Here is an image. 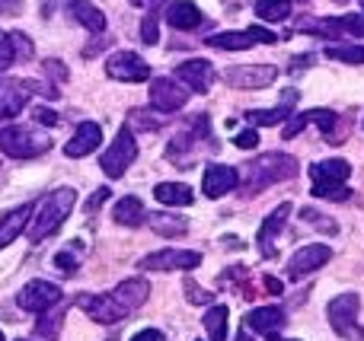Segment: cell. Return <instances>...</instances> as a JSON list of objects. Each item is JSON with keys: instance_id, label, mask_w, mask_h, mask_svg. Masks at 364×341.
<instances>
[{"instance_id": "obj_1", "label": "cell", "mask_w": 364, "mask_h": 341, "mask_svg": "<svg viewBox=\"0 0 364 341\" xmlns=\"http://www.w3.org/2000/svg\"><path fill=\"white\" fill-rule=\"evenodd\" d=\"M297 172H301V166H297V160L291 157V153L272 150V153H265V157L250 160V163L240 169V179H243L240 195H243V198H256L259 191L272 189V185L297 179Z\"/></svg>"}, {"instance_id": "obj_2", "label": "cell", "mask_w": 364, "mask_h": 341, "mask_svg": "<svg viewBox=\"0 0 364 341\" xmlns=\"http://www.w3.org/2000/svg\"><path fill=\"white\" fill-rule=\"evenodd\" d=\"M74 204H77V191L68 189V185L55 189L51 195H45L42 201L36 204V211H32V217H29V227H26L29 242H42V240H48L51 233H58L61 223L70 217Z\"/></svg>"}, {"instance_id": "obj_3", "label": "cell", "mask_w": 364, "mask_h": 341, "mask_svg": "<svg viewBox=\"0 0 364 341\" xmlns=\"http://www.w3.org/2000/svg\"><path fill=\"white\" fill-rule=\"evenodd\" d=\"M214 138H211V121L208 115H198L186 131H179L176 138L166 144V160H170L176 169H192L198 150H214Z\"/></svg>"}, {"instance_id": "obj_4", "label": "cell", "mask_w": 364, "mask_h": 341, "mask_svg": "<svg viewBox=\"0 0 364 341\" xmlns=\"http://www.w3.org/2000/svg\"><path fill=\"white\" fill-rule=\"evenodd\" d=\"M51 150V138L45 131L26 125H6L0 128V153L13 160H36Z\"/></svg>"}, {"instance_id": "obj_5", "label": "cell", "mask_w": 364, "mask_h": 341, "mask_svg": "<svg viewBox=\"0 0 364 341\" xmlns=\"http://www.w3.org/2000/svg\"><path fill=\"white\" fill-rule=\"evenodd\" d=\"M358 310H361V297L358 294H339V297L329 300L326 316L329 325L339 338L346 341H364V325H358Z\"/></svg>"}, {"instance_id": "obj_6", "label": "cell", "mask_w": 364, "mask_h": 341, "mask_svg": "<svg viewBox=\"0 0 364 341\" xmlns=\"http://www.w3.org/2000/svg\"><path fill=\"white\" fill-rule=\"evenodd\" d=\"M297 32H314L320 38H346V35H364V13H348V16H301L294 19Z\"/></svg>"}, {"instance_id": "obj_7", "label": "cell", "mask_w": 364, "mask_h": 341, "mask_svg": "<svg viewBox=\"0 0 364 341\" xmlns=\"http://www.w3.org/2000/svg\"><path fill=\"white\" fill-rule=\"evenodd\" d=\"M36 93H45L48 99H55L58 89L51 83H38V80H4L0 83V118L19 115Z\"/></svg>"}, {"instance_id": "obj_8", "label": "cell", "mask_w": 364, "mask_h": 341, "mask_svg": "<svg viewBox=\"0 0 364 341\" xmlns=\"http://www.w3.org/2000/svg\"><path fill=\"white\" fill-rule=\"evenodd\" d=\"M138 160V138H134V128L132 125H122L119 134H115L112 147L102 153L100 166L109 179H122L128 172V166Z\"/></svg>"}, {"instance_id": "obj_9", "label": "cell", "mask_w": 364, "mask_h": 341, "mask_svg": "<svg viewBox=\"0 0 364 341\" xmlns=\"http://www.w3.org/2000/svg\"><path fill=\"white\" fill-rule=\"evenodd\" d=\"M205 255L195 249H160L138 262L141 272H195Z\"/></svg>"}, {"instance_id": "obj_10", "label": "cell", "mask_w": 364, "mask_h": 341, "mask_svg": "<svg viewBox=\"0 0 364 341\" xmlns=\"http://www.w3.org/2000/svg\"><path fill=\"white\" fill-rule=\"evenodd\" d=\"M278 77L275 64H237V67L220 70V80L233 89H265Z\"/></svg>"}, {"instance_id": "obj_11", "label": "cell", "mask_w": 364, "mask_h": 341, "mask_svg": "<svg viewBox=\"0 0 364 341\" xmlns=\"http://www.w3.org/2000/svg\"><path fill=\"white\" fill-rule=\"evenodd\" d=\"M188 96H192V89L182 80H176V77H157V80L151 83V108L160 115L179 112L188 102Z\"/></svg>"}, {"instance_id": "obj_12", "label": "cell", "mask_w": 364, "mask_h": 341, "mask_svg": "<svg viewBox=\"0 0 364 341\" xmlns=\"http://www.w3.org/2000/svg\"><path fill=\"white\" fill-rule=\"evenodd\" d=\"M77 306H80V310L100 325H115V323H122V319L132 316V313L125 310V303L115 297V291L93 294V297H77Z\"/></svg>"}, {"instance_id": "obj_13", "label": "cell", "mask_w": 364, "mask_h": 341, "mask_svg": "<svg viewBox=\"0 0 364 341\" xmlns=\"http://www.w3.org/2000/svg\"><path fill=\"white\" fill-rule=\"evenodd\" d=\"M106 74L119 83H144L151 80V64L141 61L134 51H115L106 57Z\"/></svg>"}, {"instance_id": "obj_14", "label": "cell", "mask_w": 364, "mask_h": 341, "mask_svg": "<svg viewBox=\"0 0 364 341\" xmlns=\"http://www.w3.org/2000/svg\"><path fill=\"white\" fill-rule=\"evenodd\" d=\"M58 303H61V287L51 284V281H29L16 294V306L26 313H45Z\"/></svg>"}, {"instance_id": "obj_15", "label": "cell", "mask_w": 364, "mask_h": 341, "mask_svg": "<svg viewBox=\"0 0 364 341\" xmlns=\"http://www.w3.org/2000/svg\"><path fill=\"white\" fill-rule=\"evenodd\" d=\"M329 259H333V249H329L326 242H310V246L297 249V252L288 259V278L291 281L307 278V274L320 272Z\"/></svg>"}, {"instance_id": "obj_16", "label": "cell", "mask_w": 364, "mask_h": 341, "mask_svg": "<svg viewBox=\"0 0 364 341\" xmlns=\"http://www.w3.org/2000/svg\"><path fill=\"white\" fill-rule=\"evenodd\" d=\"M214 77H218V70H214V64L205 61V57H192V61H186L176 67V80H182L198 96H205L208 89L214 86Z\"/></svg>"}, {"instance_id": "obj_17", "label": "cell", "mask_w": 364, "mask_h": 341, "mask_svg": "<svg viewBox=\"0 0 364 341\" xmlns=\"http://www.w3.org/2000/svg\"><path fill=\"white\" fill-rule=\"evenodd\" d=\"M201 189H205V195L211 198V201H218V198L230 195L233 189H240V169H233V166H224V163L208 166L205 179H201Z\"/></svg>"}, {"instance_id": "obj_18", "label": "cell", "mask_w": 364, "mask_h": 341, "mask_svg": "<svg viewBox=\"0 0 364 341\" xmlns=\"http://www.w3.org/2000/svg\"><path fill=\"white\" fill-rule=\"evenodd\" d=\"M291 211H294V204H278L275 211H272L269 214V220L262 223V227H259V252H262V259H275V240H278V233H282L284 230V223H288V217H291Z\"/></svg>"}, {"instance_id": "obj_19", "label": "cell", "mask_w": 364, "mask_h": 341, "mask_svg": "<svg viewBox=\"0 0 364 341\" xmlns=\"http://www.w3.org/2000/svg\"><path fill=\"white\" fill-rule=\"evenodd\" d=\"M100 144H102V128L96 121H83V125H77L74 138L64 144V153L70 160H80V157H90Z\"/></svg>"}, {"instance_id": "obj_20", "label": "cell", "mask_w": 364, "mask_h": 341, "mask_svg": "<svg viewBox=\"0 0 364 341\" xmlns=\"http://www.w3.org/2000/svg\"><path fill=\"white\" fill-rule=\"evenodd\" d=\"M32 211H36V204L26 201V204H19V208L6 211V214L0 217V249H6L13 240H16V236H23V233H26Z\"/></svg>"}, {"instance_id": "obj_21", "label": "cell", "mask_w": 364, "mask_h": 341, "mask_svg": "<svg viewBox=\"0 0 364 341\" xmlns=\"http://www.w3.org/2000/svg\"><path fill=\"white\" fill-rule=\"evenodd\" d=\"M307 121H310V125L320 128L323 138H326V144L339 147L342 140H346L348 125L339 118V112H333V108H310V112H307Z\"/></svg>"}, {"instance_id": "obj_22", "label": "cell", "mask_w": 364, "mask_h": 341, "mask_svg": "<svg viewBox=\"0 0 364 341\" xmlns=\"http://www.w3.org/2000/svg\"><path fill=\"white\" fill-rule=\"evenodd\" d=\"M297 89H288V93L282 96V102H278L275 108H252V112H246L243 118L250 121V125H259V128H265V125H278V121H284L288 115H294V106H297Z\"/></svg>"}, {"instance_id": "obj_23", "label": "cell", "mask_w": 364, "mask_h": 341, "mask_svg": "<svg viewBox=\"0 0 364 341\" xmlns=\"http://www.w3.org/2000/svg\"><path fill=\"white\" fill-rule=\"evenodd\" d=\"M352 176V163L348 160H316L314 166H310V179H314V185H346V179Z\"/></svg>"}, {"instance_id": "obj_24", "label": "cell", "mask_w": 364, "mask_h": 341, "mask_svg": "<svg viewBox=\"0 0 364 341\" xmlns=\"http://www.w3.org/2000/svg\"><path fill=\"white\" fill-rule=\"evenodd\" d=\"M164 19H166V26H173V29L192 32L195 26H201V10L192 4V0H170V4L164 6Z\"/></svg>"}, {"instance_id": "obj_25", "label": "cell", "mask_w": 364, "mask_h": 341, "mask_svg": "<svg viewBox=\"0 0 364 341\" xmlns=\"http://www.w3.org/2000/svg\"><path fill=\"white\" fill-rule=\"evenodd\" d=\"M284 323H288V316H284L282 306H259V310H252L250 316H246V325H250L252 332H262V335L282 332Z\"/></svg>"}, {"instance_id": "obj_26", "label": "cell", "mask_w": 364, "mask_h": 341, "mask_svg": "<svg viewBox=\"0 0 364 341\" xmlns=\"http://www.w3.org/2000/svg\"><path fill=\"white\" fill-rule=\"evenodd\" d=\"M112 220L122 223V227H141V223L147 220V211H144V201L134 195L128 198H119L112 208Z\"/></svg>"}, {"instance_id": "obj_27", "label": "cell", "mask_w": 364, "mask_h": 341, "mask_svg": "<svg viewBox=\"0 0 364 341\" xmlns=\"http://www.w3.org/2000/svg\"><path fill=\"white\" fill-rule=\"evenodd\" d=\"M70 13H74V19L83 26V29L96 32V35L106 32V13H102L93 0H70Z\"/></svg>"}, {"instance_id": "obj_28", "label": "cell", "mask_w": 364, "mask_h": 341, "mask_svg": "<svg viewBox=\"0 0 364 341\" xmlns=\"http://www.w3.org/2000/svg\"><path fill=\"white\" fill-rule=\"evenodd\" d=\"M154 198H157L160 204H166V208H186V204H192L195 195L186 182H160L157 189H154Z\"/></svg>"}, {"instance_id": "obj_29", "label": "cell", "mask_w": 364, "mask_h": 341, "mask_svg": "<svg viewBox=\"0 0 364 341\" xmlns=\"http://www.w3.org/2000/svg\"><path fill=\"white\" fill-rule=\"evenodd\" d=\"M227 316H230V310H227L224 303L211 306V310L201 316V325H205V332H208V338L211 341H224L227 338Z\"/></svg>"}, {"instance_id": "obj_30", "label": "cell", "mask_w": 364, "mask_h": 341, "mask_svg": "<svg viewBox=\"0 0 364 341\" xmlns=\"http://www.w3.org/2000/svg\"><path fill=\"white\" fill-rule=\"evenodd\" d=\"M61 325H64V310H61V306H51V310H45V316H38L36 335L42 341H58V335H61Z\"/></svg>"}, {"instance_id": "obj_31", "label": "cell", "mask_w": 364, "mask_h": 341, "mask_svg": "<svg viewBox=\"0 0 364 341\" xmlns=\"http://www.w3.org/2000/svg\"><path fill=\"white\" fill-rule=\"evenodd\" d=\"M147 223L154 227V233L166 236V240H170V236H182L188 230V223L182 220V217H173V214H151L147 217Z\"/></svg>"}, {"instance_id": "obj_32", "label": "cell", "mask_w": 364, "mask_h": 341, "mask_svg": "<svg viewBox=\"0 0 364 341\" xmlns=\"http://www.w3.org/2000/svg\"><path fill=\"white\" fill-rule=\"evenodd\" d=\"M208 45L220 51H246V48H252V38L246 32H218V35L208 38Z\"/></svg>"}, {"instance_id": "obj_33", "label": "cell", "mask_w": 364, "mask_h": 341, "mask_svg": "<svg viewBox=\"0 0 364 341\" xmlns=\"http://www.w3.org/2000/svg\"><path fill=\"white\" fill-rule=\"evenodd\" d=\"M291 13V0H259L256 4V16L265 23H282Z\"/></svg>"}, {"instance_id": "obj_34", "label": "cell", "mask_w": 364, "mask_h": 341, "mask_svg": "<svg viewBox=\"0 0 364 341\" xmlns=\"http://www.w3.org/2000/svg\"><path fill=\"white\" fill-rule=\"evenodd\" d=\"M80 252H83V246H80V242H74V246L61 249V252L55 255V268L64 274V278L77 274V268H80Z\"/></svg>"}, {"instance_id": "obj_35", "label": "cell", "mask_w": 364, "mask_h": 341, "mask_svg": "<svg viewBox=\"0 0 364 341\" xmlns=\"http://www.w3.org/2000/svg\"><path fill=\"white\" fill-rule=\"evenodd\" d=\"M326 57L342 64H364V45H329Z\"/></svg>"}, {"instance_id": "obj_36", "label": "cell", "mask_w": 364, "mask_h": 341, "mask_svg": "<svg viewBox=\"0 0 364 341\" xmlns=\"http://www.w3.org/2000/svg\"><path fill=\"white\" fill-rule=\"evenodd\" d=\"M10 48H13V57H16V64L32 61V51H36L26 32H10Z\"/></svg>"}, {"instance_id": "obj_37", "label": "cell", "mask_w": 364, "mask_h": 341, "mask_svg": "<svg viewBox=\"0 0 364 341\" xmlns=\"http://www.w3.org/2000/svg\"><path fill=\"white\" fill-rule=\"evenodd\" d=\"M182 291H186V300H188V303H198V306H211V303H214V294L205 291L201 284H195L192 278H186Z\"/></svg>"}, {"instance_id": "obj_38", "label": "cell", "mask_w": 364, "mask_h": 341, "mask_svg": "<svg viewBox=\"0 0 364 341\" xmlns=\"http://www.w3.org/2000/svg\"><path fill=\"white\" fill-rule=\"evenodd\" d=\"M301 217H304V223H310V227L323 230V233H326V236H333L336 230H339V227H336V220H329V217H323L320 211H314V208H304V211H301Z\"/></svg>"}, {"instance_id": "obj_39", "label": "cell", "mask_w": 364, "mask_h": 341, "mask_svg": "<svg viewBox=\"0 0 364 341\" xmlns=\"http://www.w3.org/2000/svg\"><path fill=\"white\" fill-rule=\"evenodd\" d=\"M314 198H323V201H348L352 198V191L346 189V185H314Z\"/></svg>"}, {"instance_id": "obj_40", "label": "cell", "mask_w": 364, "mask_h": 341, "mask_svg": "<svg viewBox=\"0 0 364 341\" xmlns=\"http://www.w3.org/2000/svg\"><path fill=\"white\" fill-rule=\"evenodd\" d=\"M125 125L141 128V131H157V128H160V118H151V115H147V108H132V112H128V121H125Z\"/></svg>"}, {"instance_id": "obj_41", "label": "cell", "mask_w": 364, "mask_h": 341, "mask_svg": "<svg viewBox=\"0 0 364 341\" xmlns=\"http://www.w3.org/2000/svg\"><path fill=\"white\" fill-rule=\"evenodd\" d=\"M141 42H144V45H157V42H160L157 13H147V16L141 19Z\"/></svg>"}, {"instance_id": "obj_42", "label": "cell", "mask_w": 364, "mask_h": 341, "mask_svg": "<svg viewBox=\"0 0 364 341\" xmlns=\"http://www.w3.org/2000/svg\"><path fill=\"white\" fill-rule=\"evenodd\" d=\"M307 125H310V121H307V112L294 115V118H291L288 125H284V134H282V138H284V140H294V138H301V131H304V128H307Z\"/></svg>"}, {"instance_id": "obj_43", "label": "cell", "mask_w": 364, "mask_h": 341, "mask_svg": "<svg viewBox=\"0 0 364 341\" xmlns=\"http://www.w3.org/2000/svg\"><path fill=\"white\" fill-rule=\"evenodd\" d=\"M10 64H16V57H13V48H10V32L0 29V74H4Z\"/></svg>"}, {"instance_id": "obj_44", "label": "cell", "mask_w": 364, "mask_h": 341, "mask_svg": "<svg viewBox=\"0 0 364 341\" xmlns=\"http://www.w3.org/2000/svg\"><path fill=\"white\" fill-rule=\"evenodd\" d=\"M246 35L252 38V45H275L278 42V35L272 29H262V26H250L246 29Z\"/></svg>"}, {"instance_id": "obj_45", "label": "cell", "mask_w": 364, "mask_h": 341, "mask_svg": "<svg viewBox=\"0 0 364 341\" xmlns=\"http://www.w3.org/2000/svg\"><path fill=\"white\" fill-rule=\"evenodd\" d=\"M233 144H237L240 150H256V147H259V134L252 131V128H246V131H237Z\"/></svg>"}, {"instance_id": "obj_46", "label": "cell", "mask_w": 364, "mask_h": 341, "mask_svg": "<svg viewBox=\"0 0 364 341\" xmlns=\"http://www.w3.org/2000/svg\"><path fill=\"white\" fill-rule=\"evenodd\" d=\"M42 67H45V70H48V74H51V77H55V80H58V83H64V80H68V77H70V70H68V67H64V64H58V61H55V57H48V61H45V64H42Z\"/></svg>"}, {"instance_id": "obj_47", "label": "cell", "mask_w": 364, "mask_h": 341, "mask_svg": "<svg viewBox=\"0 0 364 341\" xmlns=\"http://www.w3.org/2000/svg\"><path fill=\"white\" fill-rule=\"evenodd\" d=\"M26 10V0H0V16H19Z\"/></svg>"}, {"instance_id": "obj_48", "label": "cell", "mask_w": 364, "mask_h": 341, "mask_svg": "<svg viewBox=\"0 0 364 341\" xmlns=\"http://www.w3.org/2000/svg\"><path fill=\"white\" fill-rule=\"evenodd\" d=\"M32 115H36V121H42V125H48V128H55L58 121H61L55 112H51V108H45V106H36V112H32Z\"/></svg>"}, {"instance_id": "obj_49", "label": "cell", "mask_w": 364, "mask_h": 341, "mask_svg": "<svg viewBox=\"0 0 364 341\" xmlns=\"http://www.w3.org/2000/svg\"><path fill=\"white\" fill-rule=\"evenodd\" d=\"M132 341H166V335H164L160 329H141Z\"/></svg>"}, {"instance_id": "obj_50", "label": "cell", "mask_w": 364, "mask_h": 341, "mask_svg": "<svg viewBox=\"0 0 364 341\" xmlns=\"http://www.w3.org/2000/svg\"><path fill=\"white\" fill-rule=\"evenodd\" d=\"M106 198H109V189H100V191H96V195L90 198V201H87V214H93V211L100 208V204L106 201Z\"/></svg>"}, {"instance_id": "obj_51", "label": "cell", "mask_w": 364, "mask_h": 341, "mask_svg": "<svg viewBox=\"0 0 364 341\" xmlns=\"http://www.w3.org/2000/svg\"><path fill=\"white\" fill-rule=\"evenodd\" d=\"M262 287H265L269 294H275V297L282 294V281H278V278H265V281H262Z\"/></svg>"}, {"instance_id": "obj_52", "label": "cell", "mask_w": 364, "mask_h": 341, "mask_svg": "<svg viewBox=\"0 0 364 341\" xmlns=\"http://www.w3.org/2000/svg\"><path fill=\"white\" fill-rule=\"evenodd\" d=\"M106 42H109V38H100V42L87 45V48H83V57H93V55H96V51H100V48H102V45H106Z\"/></svg>"}, {"instance_id": "obj_53", "label": "cell", "mask_w": 364, "mask_h": 341, "mask_svg": "<svg viewBox=\"0 0 364 341\" xmlns=\"http://www.w3.org/2000/svg\"><path fill=\"white\" fill-rule=\"evenodd\" d=\"M265 338H269V341H301V338H282L278 332H275V335H265Z\"/></svg>"}, {"instance_id": "obj_54", "label": "cell", "mask_w": 364, "mask_h": 341, "mask_svg": "<svg viewBox=\"0 0 364 341\" xmlns=\"http://www.w3.org/2000/svg\"><path fill=\"white\" fill-rule=\"evenodd\" d=\"M237 341H252V335H250V332L240 329V332H237Z\"/></svg>"}, {"instance_id": "obj_55", "label": "cell", "mask_w": 364, "mask_h": 341, "mask_svg": "<svg viewBox=\"0 0 364 341\" xmlns=\"http://www.w3.org/2000/svg\"><path fill=\"white\" fill-rule=\"evenodd\" d=\"M132 4H134V6H144V4H147V0H132Z\"/></svg>"}, {"instance_id": "obj_56", "label": "cell", "mask_w": 364, "mask_h": 341, "mask_svg": "<svg viewBox=\"0 0 364 341\" xmlns=\"http://www.w3.org/2000/svg\"><path fill=\"white\" fill-rule=\"evenodd\" d=\"M336 4H348V0H336Z\"/></svg>"}, {"instance_id": "obj_57", "label": "cell", "mask_w": 364, "mask_h": 341, "mask_svg": "<svg viewBox=\"0 0 364 341\" xmlns=\"http://www.w3.org/2000/svg\"><path fill=\"white\" fill-rule=\"evenodd\" d=\"M0 341H6V338H4V332H0Z\"/></svg>"}, {"instance_id": "obj_58", "label": "cell", "mask_w": 364, "mask_h": 341, "mask_svg": "<svg viewBox=\"0 0 364 341\" xmlns=\"http://www.w3.org/2000/svg\"><path fill=\"white\" fill-rule=\"evenodd\" d=\"M361 10H364V0H361Z\"/></svg>"}, {"instance_id": "obj_59", "label": "cell", "mask_w": 364, "mask_h": 341, "mask_svg": "<svg viewBox=\"0 0 364 341\" xmlns=\"http://www.w3.org/2000/svg\"><path fill=\"white\" fill-rule=\"evenodd\" d=\"M16 341H26V338H16Z\"/></svg>"}, {"instance_id": "obj_60", "label": "cell", "mask_w": 364, "mask_h": 341, "mask_svg": "<svg viewBox=\"0 0 364 341\" xmlns=\"http://www.w3.org/2000/svg\"><path fill=\"white\" fill-rule=\"evenodd\" d=\"M301 4H307V0H301Z\"/></svg>"}]
</instances>
